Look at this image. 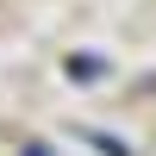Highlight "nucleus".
<instances>
[{
	"label": "nucleus",
	"instance_id": "nucleus-1",
	"mask_svg": "<svg viewBox=\"0 0 156 156\" xmlns=\"http://www.w3.org/2000/svg\"><path fill=\"white\" fill-rule=\"evenodd\" d=\"M25 156H50V150H44V144H31V150H25Z\"/></svg>",
	"mask_w": 156,
	"mask_h": 156
}]
</instances>
